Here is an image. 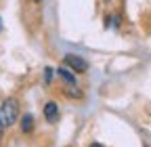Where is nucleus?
<instances>
[{
  "mask_svg": "<svg viewBox=\"0 0 151 147\" xmlns=\"http://www.w3.org/2000/svg\"><path fill=\"white\" fill-rule=\"evenodd\" d=\"M19 120V101L15 97H6L0 103V122L4 128H11Z\"/></svg>",
  "mask_w": 151,
  "mask_h": 147,
  "instance_id": "nucleus-1",
  "label": "nucleus"
},
{
  "mask_svg": "<svg viewBox=\"0 0 151 147\" xmlns=\"http://www.w3.org/2000/svg\"><path fill=\"white\" fill-rule=\"evenodd\" d=\"M63 61H65V65L73 71V74H84L86 69H88V63L80 57V55H65V57H63Z\"/></svg>",
  "mask_w": 151,
  "mask_h": 147,
  "instance_id": "nucleus-2",
  "label": "nucleus"
},
{
  "mask_svg": "<svg viewBox=\"0 0 151 147\" xmlns=\"http://www.w3.org/2000/svg\"><path fill=\"white\" fill-rule=\"evenodd\" d=\"M42 112H44V120L48 122V124H57V122H59V105H57L55 101H48L46 105H44V109H42Z\"/></svg>",
  "mask_w": 151,
  "mask_h": 147,
  "instance_id": "nucleus-3",
  "label": "nucleus"
},
{
  "mask_svg": "<svg viewBox=\"0 0 151 147\" xmlns=\"http://www.w3.org/2000/svg\"><path fill=\"white\" fill-rule=\"evenodd\" d=\"M19 128H21V133H23V135H29L34 128H36V124H34V116H32V114H23L21 118H19Z\"/></svg>",
  "mask_w": 151,
  "mask_h": 147,
  "instance_id": "nucleus-4",
  "label": "nucleus"
},
{
  "mask_svg": "<svg viewBox=\"0 0 151 147\" xmlns=\"http://www.w3.org/2000/svg\"><path fill=\"white\" fill-rule=\"evenodd\" d=\"M57 76H61V80L65 82V84H78V80H76V74L71 71V69H67V67H59L57 69Z\"/></svg>",
  "mask_w": 151,
  "mask_h": 147,
  "instance_id": "nucleus-5",
  "label": "nucleus"
},
{
  "mask_svg": "<svg viewBox=\"0 0 151 147\" xmlns=\"http://www.w3.org/2000/svg\"><path fill=\"white\" fill-rule=\"evenodd\" d=\"M65 93H67V97H71V99H82V90L78 88V86H76V84H71V86H67L65 88Z\"/></svg>",
  "mask_w": 151,
  "mask_h": 147,
  "instance_id": "nucleus-6",
  "label": "nucleus"
},
{
  "mask_svg": "<svg viewBox=\"0 0 151 147\" xmlns=\"http://www.w3.org/2000/svg\"><path fill=\"white\" fill-rule=\"evenodd\" d=\"M55 74H57V69H52V67H44V82H46V84H50V82L55 80Z\"/></svg>",
  "mask_w": 151,
  "mask_h": 147,
  "instance_id": "nucleus-7",
  "label": "nucleus"
},
{
  "mask_svg": "<svg viewBox=\"0 0 151 147\" xmlns=\"http://www.w3.org/2000/svg\"><path fill=\"white\" fill-rule=\"evenodd\" d=\"M4 137V126H2V122H0V139Z\"/></svg>",
  "mask_w": 151,
  "mask_h": 147,
  "instance_id": "nucleus-8",
  "label": "nucleus"
},
{
  "mask_svg": "<svg viewBox=\"0 0 151 147\" xmlns=\"http://www.w3.org/2000/svg\"><path fill=\"white\" fill-rule=\"evenodd\" d=\"M90 147H103V145H101V143H92Z\"/></svg>",
  "mask_w": 151,
  "mask_h": 147,
  "instance_id": "nucleus-9",
  "label": "nucleus"
},
{
  "mask_svg": "<svg viewBox=\"0 0 151 147\" xmlns=\"http://www.w3.org/2000/svg\"><path fill=\"white\" fill-rule=\"evenodd\" d=\"M34 2H42V0H34Z\"/></svg>",
  "mask_w": 151,
  "mask_h": 147,
  "instance_id": "nucleus-10",
  "label": "nucleus"
}]
</instances>
